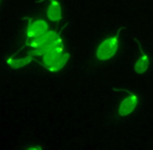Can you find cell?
Listing matches in <instances>:
<instances>
[{"mask_svg":"<svg viewBox=\"0 0 153 150\" xmlns=\"http://www.w3.org/2000/svg\"><path fill=\"white\" fill-rule=\"evenodd\" d=\"M48 31L49 27L47 22H45L44 20H36L33 22H30L27 26V39L40 37V36L44 35Z\"/></svg>","mask_w":153,"mask_h":150,"instance_id":"cell-2","label":"cell"},{"mask_svg":"<svg viewBox=\"0 0 153 150\" xmlns=\"http://www.w3.org/2000/svg\"><path fill=\"white\" fill-rule=\"evenodd\" d=\"M69 53L68 52H62L61 55H59V57H57L56 59H55L54 62H53L52 64H50V65L47 67V69L50 70V71H53V72H56V71H59V70H62V68L65 67V65L67 64V62H68L69 59Z\"/></svg>","mask_w":153,"mask_h":150,"instance_id":"cell-7","label":"cell"},{"mask_svg":"<svg viewBox=\"0 0 153 150\" xmlns=\"http://www.w3.org/2000/svg\"><path fill=\"white\" fill-rule=\"evenodd\" d=\"M148 65H149V59H148V56L143 53L142 51V55L139 59L135 63V66H134V70L137 74H143L144 72L147 71L148 69Z\"/></svg>","mask_w":153,"mask_h":150,"instance_id":"cell-8","label":"cell"},{"mask_svg":"<svg viewBox=\"0 0 153 150\" xmlns=\"http://www.w3.org/2000/svg\"><path fill=\"white\" fill-rule=\"evenodd\" d=\"M32 59H33V56L29 52H27V54L25 56L20 57V59H13V57L7 61V64L13 69H19V68H22L24 66L28 65Z\"/></svg>","mask_w":153,"mask_h":150,"instance_id":"cell-6","label":"cell"},{"mask_svg":"<svg viewBox=\"0 0 153 150\" xmlns=\"http://www.w3.org/2000/svg\"><path fill=\"white\" fill-rule=\"evenodd\" d=\"M119 40L117 37H111L104 40L97 49V57L100 61H107L114 56L118 50Z\"/></svg>","mask_w":153,"mask_h":150,"instance_id":"cell-1","label":"cell"},{"mask_svg":"<svg viewBox=\"0 0 153 150\" xmlns=\"http://www.w3.org/2000/svg\"><path fill=\"white\" fill-rule=\"evenodd\" d=\"M62 52H64V47H62V44L59 45V46H57V47H55V48L51 49V50H49L48 52L45 53V54L42 56L43 59H42V62H41V65H43L45 68H47L50 64H52Z\"/></svg>","mask_w":153,"mask_h":150,"instance_id":"cell-4","label":"cell"},{"mask_svg":"<svg viewBox=\"0 0 153 150\" xmlns=\"http://www.w3.org/2000/svg\"><path fill=\"white\" fill-rule=\"evenodd\" d=\"M137 104V97L133 94L130 96L126 97L124 100L120 103L119 105V115L121 117H125V116L129 115L134 111L135 106Z\"/></svg>","mask_w":153,"mask_h":150,"instance_id":"cell-3","label":"cell"},{"mask_svg":"<svg viewBox=\"0 0 153 150\" xmlns=\"http://www.w3.org/2000/svg\"><path fill=\"white\" fill-rule=\"evenodd\" d=\"M27 149L29 150H33V149H36V150H41V147L40 146H31V147H28Z\"/></svg>","mask_w":153,"mask_h":150,"instance_id":"cell-9","label":"cell"},{"mask_svg":"<svg viewBox=\"0 0 153 150\" xmlns=\"http://www.w3.org/2000/svg\"><path fill=\"white\" fill-rule=\"evenodd\" d=\"M47 17L52 22H57L62 19V7L56 0H52L50 2L47 10Z\"/></svg>","mask_w":153,"mask_h":150,"instance_id":"cell-5","label":"cell"}]
</instances>
